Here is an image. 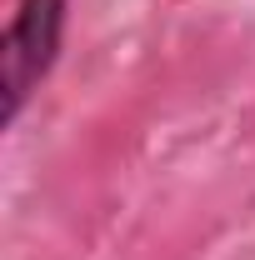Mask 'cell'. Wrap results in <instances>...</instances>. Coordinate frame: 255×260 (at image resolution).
<instances>
[{"label":"cell","instance_id":"obj_1","mask_svg":"<svg viewBox=\"0 0 255 260\" xmlns=\"http://www.w3.org/2000/svg\"><path fill=\"white\" fill-rule=\"evenodd\" d=\"M70 0H20L10 25L0 35V95H5V125L20 120L25 100L45 85V75L60 60Z\"/></svg>","mask_w":255,"mask_h":260}]
</instances>
